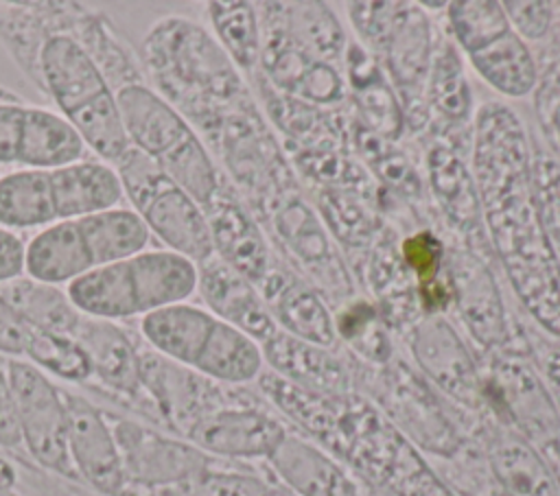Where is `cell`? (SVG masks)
Segmentation results:
<instances>
[{
	"mask_svg": "<svg viewBox=\"0 0 560 496\" xmlns=\"http://www.w3.org/2000/svg\"><path fill=\"white\" fill-rule=\"evenodd\" d=\"M475 164L488 227L508 275L536 319L560 334V269L532 205L525 133L505 107L481 111Z\"/></svg>",
	"mask_w": 560,
	"mask_h": 496,
	"instance_id": "cell-1",
	"label": "cell"
},
{
	"mask_svg": "<svg viewBox=\"0 0 560 496\" xmlns=\"http://www.w3.org/2000/svg\"><path fill=\"white\" fill-rule=\"evenodd\" d=\"M147 81L210 142L225 118L245 105L236 66L199 22L164 15L153 22L138 50Z\"/></svg>",
	"mask_w": 560,
	"mask_h": 496,
	"instance_id": "cell-2",
	"label": "cell"
},
{
	"mask_svg": "<svg viewBox=\"0 0 560 496\" xmlns=\"http://www.w3.org/2000/svg\"><path fill=\"white\" fill-rule=\"evenodd\" d=\"M37 90L81 135L94 157L114 164L129 151L114 90L79 42L52 33L37 55Z\"/></svg>",
	"mask_w": 560,
	"mask_h": 496,
	"instance_id": "cell-3",
	"label": "cell"
},
{
	"mask_svg": "<svg viewBox=\"0 0 560 496\" xmlns=\"http://www.w3.org/2000/svg\"><path fill=\"white\" fill-rule=\"evenodd\" d=\"M112 164L85 157L57 168H18L0 175V225L18 232L122 205Z\"/></svg>",
	"mask_w": 560,
	"mask_h": 496,
	"instance_id": "cell-4",
	"label": "cell"
},
{
	"mask_svg": "<svg viewBox=\"0 0 560 496\" xmlns=\"http://www.w3.org/2000/svg\"><path fill=\"white\" fill-rule=\"evenodd\" d=\"M197 291V264L171 249H144L94 269L66 286L72 306L96 319H140Z\"/></svg>",
	"mask_w": 560,
	"mask_h": 496,
	"instance_id": "cell-5",
	"label": "cell"
},
{
	"mask_svg": "<svg viewBox=\"0 0 560 496\" xmlns=\"http://www.w3.org/2000/svg\"><path fill=\"white\" fill-rule=\"evenodd\" d=\"M151 234L125 205L39 229L24 247V275L66 288L77 277L140 253Z\"/></svg>",
	"mask_w": 560,
	"mask_h": 496,
	"instance_id": "cell-6",
	"label": "cell"
},
{
	"mask_svg": "<svg viewBox=\"0 0 560 496\" xmlns=\"http://www.w3.org/2000/svg\"><path fill=\"white\" fill-rule=\"evenodd\" d=\"M114 98L129 146L153 160L203 208L223 177L188 120L147 79L120 85Z\"/></svg>",
	"mask_w": 560,
	"mask_h": 496,
	"instance_id": "cell-7",
	"label": "cell"
},
{
	"mask_svg": "<svg viewBox=\"0 0 560 496\" xmlns=\"http://www.w3.org/2000/svg\"><path fill=\"white\" fill-rule=\"evenodd\" d=\"M112 166L120 179L125 201L164 249L195 264L214 256L203 208L153 160L129 146Z\"/></svg>",
	"mask_w": 560,
	"mask_h": 496,
	"instance_id": "cell-8",
	"label": "cell"
},
{
	"mask_svg": "<svg viewBox=\"0 0 560 496\" xmlns=\"http://www.w3.org/2000/svg\"><path fill=\"white\" fill-rule=\"evenodd\" d=\"M9 374L24 452L42 470L79 483L68 454V409L63 387L28 361L20 358H9Z\"/></svg>",
	"mask_w": 560,
	"mask_h": 496,
	"instance_id": "cell-9",
	"label": "cell"
},
{
	"mask_svg": "<svg viewBox=\"0 0 560 496\" xmlns=\"http://www.w3.org/2000/svg\"><path fill=\"white\" fill-rule=\"evenodd\" d=\"M77 129L55 109L0 101V166L57 168L88 157Z\"/></svg>",
	"mask_w": 560,
	"mask_h": 496,
	"instance_id": "cell-10",
	"label": "cell"
},
{
	"mask_svg": "<svg viewBox=\"0 0 560 496\" xmlns=\"http://www.w3.org/2000/svg\"><path fill=\"white\" fill-rule=\"evenodd\" d=\"M125 472V487H155L182 481L217 463L188 439H177L164 430L133 417L105 411ZM125 492V489H122Z\"/></svg>",
	"mask_w": 560,
	"mask_h": 496,
	"instance_id": "cell-11",
	"label": "cell"
},
{
	"mask_svg": "<svg viewBox=\"0 0 560 496\" xmlns=\"http://www.w3.org/2000/svg\"><path fill=\"white\" fill-rule=\"evenodd\" d=\"M63 400L68 409V454L77 481L103 496H122L127 481L105 409L70 389H63Z\"/></svg>",
	"mask_w": 560,
	"mask_h": 496,
	"instance_id": "cell-12",
	"label": "cell"
},
{
	"mask_svg": "<svg viewBox=\"0 0 560 496\" xmlns=\"http://www.w3.org/2000/svg\"><path fill=\"white\" fill-rule=\"evenodd\" d=\"M92 363V380L107 391L153 411L140 380V341L120 323L81 312L70 334Z\"/></svg>",
	"mask_w": 560,
	"mask_h": 496,
	"instance_id": "cell-13",
	"label": "cell"
},
{
	"mask_svg": "<svg viewBox=\"0 0 560 496\" xmlns=\"http://www.w3.org/2000/svg\"><path fill=\"white\" fill-rule=\"evenodd\" d=\"M284 435L271 415L236 406L210 409L186 430V439L214 459L269 457Z\"/></svg>",
	"mask_w": 560,
	"mask_h": 496,
	"instance_id": "cell-14",
	"label": "cell"
},
{
	"mask_svg": "<svg viewBox=\"0 0 560 496\" xmlns=\"http://www.w3.org/2000/svg\"><path fill=\"white\" fill-rule=\"evenodd\" d=\"M203 212L210 225L214 256L252 284H260L269 267L265 240L223 179L212 199L203 205Z\"/></svg>",
	"mask_w": 560,
	"mask_h": 496,
	"instance_id": "cell-15",
	"label": "cell"
},
{
	"mask_svg": "<svg viewBox=\"0 0 560 496\" xmlns=\"http://www.w3.org/2000/svg\"><path fill=\"white\" fill-rule=\"evenodd\" d=\"M197 291L217 319L243 330L254 341H269L276 334L273 319L254 284L221 258L212 256L197 264Z\"/></svg>",
	"mask_w": 560,
	"mask_h": 496,
	"instance_id": "cell-16",
	"label": "cell"
},
{
	"mask_svg": "<svg viewBox=\"0 0 560 496\" xmlns=\"http://www.w3.org/2000/svg\"><path fill=\"white\" fill-rule=\"evenodd\" d=\"M217 317L192 304H173L138 319V334L160 356L192 369Z\"/></svg>",
	"mask_w": 560,
	"mask_h": 496,
	"instance_id": "cell-17",
	"label": "cell"
},
{
	"mask_svg": "<svg viewBox=\"0 0 560 496\" xmlns=\"http://www.w3.org/2000/svg\"><path fill=\"white\" fill-rule=\"evenodd\" d=\"M413 352L422 369L451 395L470 400L477 391L475 365L448 323L427 319L413 334Z\"/></svg>",
	"mask_w": 560,
	"mask_h": 496,
	"instance_id": "cell-18",
	"label": "cell"
},
{
	"mask_svg": "<svg viewBox=\"0 0 560 496\" xmlns=\"http://www.w3.org/2000/svg\"><path fill=\"white\" fill-rule=\"evenodd\" d=\"M267 459L300 496H359L354 483L335 461L298 437L284 435Z\"/></svg>",
	"mask_w": 560,
	"mask_h": 496,
	"instance_id": "cell-19",
	"label": "cell"
},
{
	"mask_svg": "<svg viewBox=\"0 0 560 496\" xmlns=\"http://www.w3.org/2000/svg\"><path fill=\"white\" fill-rule=\"evenodd\" d=\"M381 50L396 85L418 98L431 70V26L416 4H400Z\"/></svg>",
	"mask_w": 560,
	"mask_h": 496,
	"instance_id": "cell-20",
	"label": "cell"
},
{
	"mask_svg": "<svg viewBox=\"0 0 560 496\" xmlns=\"http://www.w3.org/2000/svg\"><path fill=\"white\" fill-rule=\"evenodd\" d=\"M453 284L468 330L486 345L503 339V308L490 271L468 253L453 258Z\"/></svg>",
	"mask_w": 560,
	"mask_h": 496,
	"instance_id": "cell-21",
	"label": "cell"
},
{
	"mask_svg": "<svg viewBox=\"0 0 560 496\" xmlns=\"http://www.w3.org/2000/svg\"><path fill=\"white\" fill-rule=\"evenodd\" d=\"M260 367L262 352L258 343L243 330L217 319L192 371L210 380L241 385L254 380L260 374Z\"/></svg>",
	"mask_w": 560,
	"mask_h": 496,
	"instance_id": "cell-22",
	"label": "cell"
},
{
	"mask_svg": "<svg viewBox=\"0 0 560 496\" xmlns=\"http://www.w3.org/2000/svg\"><path fill=\"white\" fill-rule=\"evenodd\" d=\"M481 79L505 96H525L536 83V63L527 44L510 28L468 55Z\"/></svg>",
	"mask_w": 560,
	"mask_h": 496,
	"instance_id": "cell-23",
	"label": "cell"
},
{
	"mask_svg": "<svg viewBox=\"0 0 560 496\" xmlns=\"http://www.w3.org/2000/svg\"><path fill=\"white\" fill-rule=\"evenodd\" d=\"M4 297L37 328L72 334L74 326L81 319V312L72 306L66 288L31 280L20 275L11 282L0 284Z\"/></svg>",
	"mask_w": 560,
	"mask_h": 496,
	"instance_id": "cell-24",
	"label": "cell"
},
{
	"mask_svg": "<svg viewBox=\"0 0 560 496\" xmlns=\"http://www.w3.org/2000/svg\"><path fill=\"white\" fill-rule=\"evenodd\" d=\"M206 13L212 26V37L225 50L236 70H252L260 57V26L254 4L208 2Z\"/></svg>",
	"mask_w": 560,
	"mask_h": 496,
	"instance_id": "cell-25",
	"label": "cell"
},
{
	"mask_svg": "<svg viewBox=\"0 0 560 496\" xmlns=\"http://www.w3.org/2000/svg\"><path fill=\"white\" fill-rule=\"evenodd\" d=\"M287 37L315 61H337L343 52V31L332 11L322 2H295L287 7Z\"/></svg>",
	"mask_w": 560,
	"mask_h": 496,
	"instance_id": "cell-26",
	"label": "cell"
},
{
	"mask_svg": "<svg viewBox=\"0 0 560 496\" xmlns=\"http://www.w3.org/2000/svg\"><path fill=\"white\" fill-rule=\"evenodd\" d=\"M122 496H271L258 476L223 470L217 463L182 481L155 487H125Z\"/></svg>",
	"mask_w": 560,
	"mask_h": 496,
	"instance_id": "cell-27",
	"label": "cell"
},
{
	"mask_svg": "<svg viewBox=\"0 0 560 496\" xmlns=\"http://www.w3.org/2000/svg\"><path fill=\"white\" fill-rule=\"evenodd\" d=\"M273 306L280 323L300 341L311 345H330L335 341L330 315L313 291L289 284L273 293Z\"/></svg>",
	"mask_w": 560,
	"mask_h": 496,
	"instance_id": "cell-28",
	"label": "cell"
},
{
	"mask_svg": "<svg viewBox=\"0 0 560 496\" xmlns=\"http://www.w3.org/2000/svg\"><path fill=\"white\" fill-rule=\"evenodd\" d=\"M31 365L70 385H85L92 380V363L85 350L68 334L37 328L28 352L24 356Z\"/></svg>",
	"mask_w": 560,
	"mask_h": 496,
	"instance_id": "cell-29",
	"label": "cell"
},
{
	"mask_svg": "<svg viewBox=\"0 0 560 496\" xmlns=\"http://www.w3.org/2000/svg\"><path fill=\"white\" fill-rule=\"evenodd\" d=\"M350 76L352 85L357 87V101L363 111V118L383 135H398L400 129V114L394 101L392 90L378 76L372 61L365 57L363 50L350 48Z\"/></svg>",
	"mask_w": 560,
	"mask_h": 496,
	"instance_id": "cell-30",
	"label": "cell"
},
{
	"mask_svg": "<svg viewBox=\"0 0 560 496\" xmlns=\"http://www.w3.org/2000/svg\"><path fill=\"white\" fill-rule=\"evenodd\" d=\"M492 465L501 483L514 496H556V487L545 463L521 441H501L492 452Z\"/></svg>",
	"mask_w": 560,
	"mask_h": 496,
	"instance_id": "cell-31",
	"label": "cell"
},
{
	"mask_svg": "<svg viewBox=\"0 0 560 496\" xmlns=\"http://www.w3.org/2000/svg\"><path fill=\"white\" fill-rule=\"evenodd\" d=\"M448 22L455 39L466 55L494 42L499 35L510 31L508 15L501 2L490 0H462L448 4Z\"/></svg>",
	"mask_w": 560,
	"mask_h": 496,
	"instance_id": "cell-32",
	"label": "cell"
},
{
	"mask_svg": "<svg viewBox=\"0 0 560 496\" xmlns=\"http://www.w3.org/2000/svg\"><path fill=\"white\" fill-rule=\"evenodd\" d=\"M431 175L433 188L448 214L457 223H472L477 219L479 199L462 162L446 149H435V153L431 155Z\"/></svg>",
	"mask_w": 560,
	"mask_h": 496,
	"instance_id": "cell-33",
	"label": "cell"
},
{
	"mask_svg": "<svg viewBox=\"0 0 560 496\" xmlns=\"http://www.w3.org/2000/svg\"><path fill=\"white\" fill-rule=\"evenodd\" d=\"M273 223L291 249L304 262H319L328 258V243L319 221L300 201H287L276 210Z\"/></svg>",
	"mask_w": 560,
	"mask_h": 496,
	"instance_id": "cell-34",
	"label": "cell"
},
{
	"mask_svg": "<svg viewBox=\"0 0 560 496\" xmlns=\"http://www.w3.org/2000/svg\"><path fill=\"white\" fill-rule=\"evenodd\" d=\"M308 345H304V341H287L273 334L267 341V354L278 369H284L295 378H308L311 382H322L324 387L337 385L341 378L339 369L330 363V358Z\"/></svg>",
	"mask_w": 560,
	"mask_h": 496,
	"instance_id": "cell-35",
	"label": "cell"
},
{
	"mask_svg": "<svg viewBox=\"0 0 560 496\" xmlns=\"http://www.w3.org/2000/svg\"><path fill=\"white\" fill-rule=\"evenodd\" d=\"M429 94L431 101L451 118H466L470 96L462 74V66L453 48H442L433 70H429Z\"/></svg>",
	"mask_w": 560,
	"mask_h": 496,
	"instance_id": "cell-36",
	"label": "cell"
},
{
	"mask_svg": "<svg viewBox=\"0 0 560 496\" xmlns=\"http://www.w3.org/2000/svg\"><path fill=\"white\" fill-rule=\"evenodd\" d=\"M402 256H405L409 269L418 275L422 291L435 286L438 273L442 269L444 249H442V243L433 234L420 232V234L407 238L402 245Z\"/></svg>",
	"mask_w": 560,
	"mask_h": 496,
	"instance_id": "cell-37",
	"label": "cell"
},
{
	"mask_svg": "<svg viewBox=\"0 0 560 496\" xmlns=\"http://www.w3.org/2000/svg\"><path fill=\"white\" fill-rule=\"evenodd\" d=\"M35 332L37 326H33L0 291V354L24 361Z\"/></svg>",
	"mask_w": 560,
	"mask_h": 496,
	"instance_id": "cell-38",
	"label": "cell"
},
{
	"mask_svg": "<svg viewBox=\"0 0 560 496\" xmlns=\"http://www.w3.org/2000/svg\"><path fill=\"white\" fill-rule=\"evenodd\" d=\"M503 11L508 15V22L512 26V31L523 39H540L547 35L549 26H551V4L549 2H540V0H529V2H501Z\"/></svg>",
	"mask_w": 560,
	"mask_h": 496,
	"instance_id": "cell-39",
	"label": "cell"
},
{
	"mask_svg": "<svg viewBox=\"0 0 560 496\" xmlns=\"http://www.w3.org/2000/svg\"><path fill=\"white\" fill-rule=\"evenodd\" d=\"M0 448L7 452H24L18 426L15 398L9 374V358L0 354Z\"/></svg>",
	"mask_w": 560,
	"mask_h": 496,
	"instance_id": "cell-40",
	"label": "cell"
},
{
	"mask_svg": "<svg viewBox=\"0 0 560 496\" xmlns=\"http://www.w3.org/2000/svg\"><path fill=\"white\" fill-rule=\"evenodd\" d=\"M24 247L18 232L0 225V284L24 275Z\"/></svg>",
	"mask_w": 560,
	"mask_h": 496,
	"instance_id": "cell-41",
	"label": "cell"
},
{
	"mask_svg": "<svg viewBox=\"0 0 560 496\" xmlns=\"http://www.w3.org/2000/svg\"><path fill=\"white\" fill-rule=\"evenodd\" d=\"M15 483H18L15 465L0 454V492L2 489H15Z\"/></svg>",
	"mask_w": 560,
	"mask_h": 496,
	"instance_id": "cell-42",
	"label": "cell"
},
{
	"mask_svg": "<svg viewBox=\"0 0 560 496\" xmlns=\"http://www.w3.org/2000/svg\"><path fill=\"white\" fill-rule=\"evenodd\" d=\"M0 101H24V98H20L18 94L9 92L7 87H0Z\"/></svg>",
	"mask_w": 560,
	"mask_h": 496,
	"instance_id": "cell-43",
	"label": "cell"
},
{
	"mask_svg": "<svg viewBox=\"0 0 560 496\" xmlns=\"http://www.w3.org/2000/svg\"><path fill=\"white\" fill-rule=\"evenodd\" d=\"M0 496H22V494H18L15 489H2V492H0Z\"/></svg>",
	"mask_w": 560,
	"mask_h": 496,
	"instance_id": "cell-44",
	"label": "cell"
}]
</instances>
